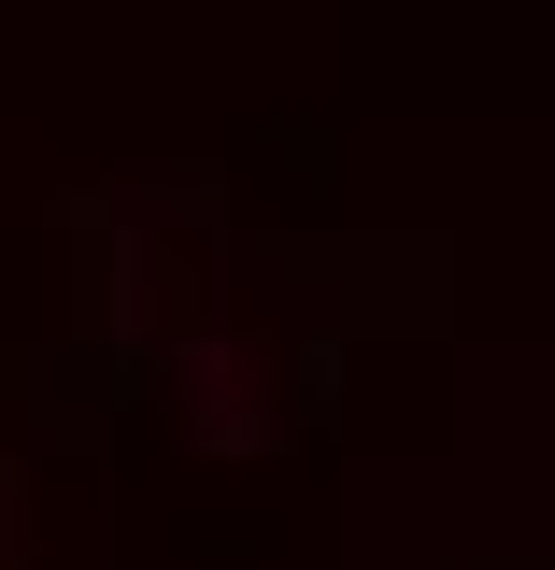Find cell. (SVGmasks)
I'll use <instances>...</instances> for the list:
<instances>
[{
    "label": "cell",
    "instance_id": "1",
    "mask_svg": "<svg viewBox=\"0 0 555 570\" xmlns=\"http://www.w3.org/2000/svg\"><path fill=\"white\" fill-rule=\"evenodd\" d=\"M171 428H186V456H285V400H271L242 328H186L171 343Z\"/></svg>",
    "mask_w": 555,
    "mask_h": 570
}]
</instances>
